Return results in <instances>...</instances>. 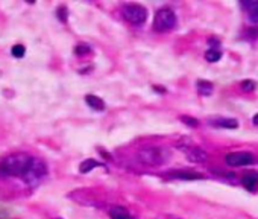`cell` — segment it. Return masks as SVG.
Listing matches in <instances>:
<instances>
[{
    "label": "cell",
    "instance_id": "obj_1",
    "mask_svg": "<svg viewBox=\"0 0 258 219\" xmlns=\"http://www.w3.org/2000/svg\"><path fill=\"white\" fill-rule=\"evenodd\" d=\"M34 157L26 152H16L0 161V177H25L31 166Z\"/></svg>",
    "mask_w": 258,
    "mask_h": 219
},
{
    "label": "cell",
    "instance_id": "obj_2",
    "mask_svg": "<svg viewBox=\"0 0 258 219\" xmlns=\"http://www.w3.org/2000/svg\"><path fill=\"white\" fill-rule=\"evenodd\" d=\"M169 157H170L169 149L163 146H143L137 152L138 161H141L146 166H153V168L163 166L164 163H167Z\"/></svg>",
    "mask_w": 258,
    "mask_h": 219
},
{
    "label": "cell",
    "instance_id": "obj_3",
    "mask_svg": "<svg viewBox=\"0 0 258 219\" xmlns=\"http://www.w3.org/2000/svg\"><path fill=\"white\" fill-rule=\"evenodd\" d=\"M176 26V14L172 8H161L153 19V29L158 32H169Z\"/></svg>",
    "mask_w": 258,
    "mask_h": 219
},
{
    "label": "cell",
    "instance_id": "obj_4",
    "mask_svg": "<svg viewBox=\"0 0 258 219\" xmlns=\"http://www.w3.org/2000/svg\"><path fill=\"white\" fill-rule=\"evenodd\" d=\"M122 14L125 17V20H128L132 25H144L146 19H147V10L138 4H125L122 7Z\"/></svg>",
    "mask_w": 258,
    "mask_h": 219
},
{
    "label": "cell",
    "instance_id": "obj_5",
    "mask_svg": "<svg viewBox=\"0 0 258 219\" xmlns=\"http://www.w3.org/2000/svg\"><path fill=\"white\" fill-rule=\"evenodd\" d=\"M255 161H256V158L250 152H231L225 157V163L232 168L249 166V164H253Z\"/></svg>",
    "mask_w": 258,
    "mask_h": 219
},
{
    "label": "cell",
    "instance_id": "obj_6",
    "mask_svg": "<svg viewBox=\"0 0 258 219\" xmlns=\"http://www.w3.org/2000/svg\"><path fill=\"white\" fill-rule=\"evenodd\" d=\"M47 174V168H46V164L41 161V160H38V158H34V161H32V166H31V169H29V172L23 177L28 183H31V184H37L44 175Z\"/></svg>",
    "mask_w": 258,
    "mask_h": 219
},
{
    "label": "cell",
    "instance_id": "obj_7",
    "mask_svg": "<svg viewBox=\"0 0 258 219\" xmlns=\"http://www.w3.org/2000/svg\"><path fill=\"white\" fill-rule=\"evenodd\" d=\"M181 151L185 154L187 160L191 163H205L206 160H208V154H206V151L199 148V146H194V145L181 146Z\"/></svg>",
    "mask_w": 258,
    "mask_h": 219
},
{
    "label": "cell",
    "instance_id": "obj_8",
    "mask_svg": "<svg viewBox=\"0 0 258 219\" xmlns=\"http://www.w3.org/2000/svg\"><path fill=\"white\" fill-rule=\"evenodd\" d=\"M241 184L244 186L246 190L249 192H256L258 190V172H247L241 178Z\"/></svg>",
    "mask_w": 258,
    "mask_h": 219
},
{
    "label": "cell",
    "instance_id": "obj_9",
    "mask_svg": "<svg viewBox=\"0 0 258 219\" xmlns=\"http://www.w3.org/2000/svg\"><path fill=\"white\" fill-rule=\"evenodd\" d=\"M85 102H87L88 106L96 110V112H103V110H105V102H103L100 97L94 96V94H87L85 96Z\"/></svg>",
    "mask_w": 258,
    "mask_h": 219
},
{
    "label": "cell",
    "instance_id": "obj_10",
    "mask_svg": "<svg viewBox=\"0 0 258 219\" xmlns=\"http://www.w3.org/2000/svg\"><path fill=\"white\" fill-rule=\"evenodd\" d=\"M172 178H179V180H202L203 177L197 172H191V171H178L170 174Z\"/></svg>",
    "mask_w": 258,
    "mask_h": 219
},
{
    "label": "cell",
    "instance_id": "obj_11",
    "mask_svg": "<svg viewBox=\"0 0 258 219\" xmlns=\"http://www.w3.org/2000/svg\"><path fill=\"white\" fill-rule=\"evenodd\" d=\"M110 216H111V219H134V217L131 216V213H129L126 208L120 207V205L113 207V208L110 210Z\"/></svg>",
    "mask_w": 258,
    "mask_h": 219
},
{
    "label": "cell",
    "instance_id": "obj_12",
    "mask_svg": "<svg viewBox=\"0 0 258 219\" xmlns=\"http://www.w3.org/2000/svg\"><path fill=\"white\" fill-rule=\"evenodd\" d=\"M244 7L247 8V16H249V20L255 25H258V0L255 2H249V4H244Z\"/></svg>",
    "mask_w": 258,
    "mask_h": 219
},
{
    "label": "cell",
    "instance_id": "obj_13",
    "mask_svg": "<svg viewBox=\"0 0 258 219\" xmlns=\"http://www.w3.org/2000/svg\"><path fill=\"white\" fill-rule=\"evenodd\" d=\"M211 125L214 127H219V128H229V130H234L238 127V122L235 119H217V121H213Z\"/></svg>",
    "mask_w": 258,
    "mask_h": 219
},
{
    "label": "cell",
    "instance_id": "obj_14",
    "mask_svg": "<svg viewBox=\"0 0 258 219\" xmlns=\"http://www.w3.org/2000/svg\"><path fill=\"white\" fill-rule=\"evenodd\" d=\"M214 90V85L210 81H197V91L202 96H210Z\"/></svg>",
    "mask_w": 258,
    "mask_h": 219
},
{
    "label": "cell",
    "instance_id": "obj_15",
    "mask_svg": "<svg viewBox=\"0 0 258 219\" xmlns=\"http://www.w3.org/2000/svg\"><path fill=\"white\" fill-rule=\"evenodd\" d=\"M99 166H100V163H99V161H96V160H93V158H87L85 161H82V163H81L79 171H81V174H87V172H90L91 169L99 168Z\"/></svg>",
    "mask_w": 258,
    "mask_h": 219
},
{
    "label": "cell",
    "instance_id": "obj_16",
    "mask_svg": "<svg viewBox=\"0 0 258 219\" xmlns=\"http://www.w3.org/2000/svg\"><path fill=\"white\" fill-rule=\"evenodd\" d=\"M222 58V52L219 49H208L205 52V60L210 63H216Z\"/></svg>",
    "mask_w": 258,
    "mask_h": 219
},
{
    "label": "cell",
    "instance_id": "obj_17",
    "mask_svg": "<svg viewBox=\"0 0 258 219\" xmlns=\"http://www.w3.org/2000/svg\"><path fill=\"white\" fill-rule=\"evenodd\" d=\"M13 55L16 58H22L23 55H25V52H26V49H25V46H22V44H16L14 47H13Z\"/></svg>",
    "mask_w": 258,
    "mask_h": 219
},
{
    "label": "cell",
    "instance_id": "obj_18",
    "mask_svg": "<svg viewBox=\"0 0 258 219\" xmlns=\"http://www.w3.org/2000/svg\"><path fill=\"white\" fill-rule=\"evenodd\" d=\"M256 87V82L255 81H250V79H246L241 82V90L243 91H253Z\"/></svg>",
    "mask_w": 258,
    "mask_h": 219
},
{
    "label": "cell",
    "instance_id": "obj_19",
    "mask_svg": "<svg viewBox=\"0 0 258 219\" xmlns=\"http://www.w3.org/2000/svg\"><path fill=\"white\" fill-rule=\"evenodd\" d=\"M75 52H76V55H85V53L90 52V47H88L87 44H79V46L75 49Z\"/></svg>",
    "mask_w": 258,
    "mask_h": 219
},
{
    "label": "cell",
    "instance_id": "obj_20",
    "mask_svg": "<svg viewBox=\"0 0 258 219\" xmlns=\"http://www.w3.org/2000/svg\"><path fill=\"white\" fill-rule=\"evenodd\" d=\"M181 121H182L185 125H188V127H197V121H196V119H193V118L182 116V118H181Z\"/></svg>",
    "mask_w": 258,
    "mask_h": 219
},
{
    "label": "cell",
    "instance_id": "obj_21",
    "mask_svg": "<svg viewBox=\"0 0 258 219\" xmlns=\"http://www.w3.org/2000/svg\"><path fill=\"white\" fill-rule=\"evenodd\" d=\"M253 122H255V125H258V115H256V116L253 118Z\"/></svg>",
    "mask_w": 258,
    "mask_h": 219
},
{
    "label": "cell",
    "instance_id": "obj_22",
    "mask_svg": "<svg viewBox=\"0 0 258 219\" xmlns=\"http://www.w3.org/2000/svg\"><path fill=\"white\" fill-rule=\"evenodd\" d=\"M175 219H179V217H175Z\"/></svg>",
    "mask_w": 258,
    "mask_h": 219
}]
</instances>
